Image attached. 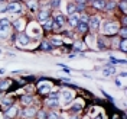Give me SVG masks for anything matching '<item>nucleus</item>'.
<instances>
[{"label":"nucleus","instance_id":"nucleus-1","mask_svg":"<svg viewBox=\"0 0 127 119\" xmlns=\"http://www.w3.org/2000/svg\"><path fill=\"white\" fill-rule=\"evenodd\" d=\"M103 32L105 35H114L119 32V25L113 22H104L103 23Z\"/></svg>","mask_w":127,"mask_h":119},{"label":"nucleus","instance_id":"nucleus-2","mask_svg":"<svg viewBox=\"0 0 127 119\" xmlns=\"http://www.w3.org/2000/svg\"><path fill=\"white\" fill-rule=\"evenodd\" d=\"M38 90H39L40 95H48V93L52 90V84H51L49 81H45V80H42L39 84H38Z\"/></svg>","mask_w":127,"mask_h":119},{"label":"nucleus","instance_id":"nucleus-3","mask_svg":"<svg viewBox=\"0 0 127 119\" xmlns=\"http://www.w3.org/2000/svg\"><path fill=\"white\" fill-rule=\"evenodd\" d=\"M33 33H36L35 36L36 38H39L40 35H42V31H40V28L38 26V25L35 23V22H32L29 26H28V33L26 35H33Z\"/></svg>","mask_w":127,"mask_h":119},{"label":"nucleus","instance_id":"nucleus-4","mask_svg":"<svg viewBox=\"0 0 127 119\" xmlns=\"http://www.w3.org/2000/svg\"><path fill=\"white\" fill-rule=\"evenodd\" d=\"M7 12L9 13H22V4L19 1H12L7 4Z\"/></svg>","mask_w":127,"mask_h":119},{"label":"nucleus","instance_id":"nucleus-5","mask_svg":"<svg viewBox=\"0 0 127 119\" xmlns=\"http://www.w3.org/2000/svg\"><path fill=\"white\" fill-rule=\"evenodd\" d=\"M59 97H61V100H62L65 105H68L72 99H74V92H72V90H64L62 93L59 95Z\"/></svg>","mask_w":127,"mask_h":119},{"label":"nucleus","instance_id":"nucleus-6","mask_svg":"<svg viewBox=\"0 0 127 119\" xmlns=\"http://www.w3.org/2000/svg\"><path fill=\"white\" fill-rule=\"evenodd\" d=\"M100 17L98 16H93V17H90L88 19V22H87V25H88V28L90 29H93V31H97L98 28H100Z\"/></svg>","mask_w":127,"mask_h":119},{"label":"nucleus","instance_id":"nucleus-7","mask_svg":"<svg viewBox=\"0 0 127 119\" xmlns=\"http://www.w3.org/2000/svg\"><path fill=\"white\" fill-rule=\"evenodd\" d=\"M31 42V38H29V35H26V33H22V35H17V39H16V44L19 45V47L22 48L25 45H28Z\"/></svg>","mask_w":127,"mask_h":119},{"label":"nucleus","instance_id":"nucleus-8","mask_svg":"<svg viewBox=\"0 0 127 119\" xmlns=\"http://www.w3.org/2000/svg\"><path fill=\"white\" fill-rule=\"evenodd\" d=\"M20 116H23V118H33V116H36V109L35 108H25L20 111Z\"/></svg>","mask_w":127,"mask_h":119},{"label":"nucleus","instance_id":"nucleus-9","mask_svg":"<svg viewBox=\"0 0 127 119\" xmlns=\"http://www.w3.org/2000/svg\"><path fill=\"white\" fill-rule=\"evenodd\" d=\"M65 22H66L65 16H64V15H59V13H58V15L55 16V19H54V26L61 29V28L64 26V23H65Z\"/></svg>","mask_w":127,"mask_h":119},{"label":"nucleus","instance_id":"nucleus-10","mask_svg":"<svg viewBox=\"0 0 127 119\" xmlns=\"http://www.w3.org/2000/svg\"><path fill=\"white\" fill-rule=\"evenodd\" d=\"M79 22V15L75 12V13H72V15H69V19H68V25L69 26H77Z\"/></svg>","mask_w":127,"mask_h":119},{"label":"nucleus","instance_id":"nucleus-11","mask_svg":"<svg viewBox=\"0 0 127 119\" xmlns=\"http://www.w3.org/2000/svg\"><path fill=\"white\" fill-rule=\"evenodd\" d=\"M33 100H35V97L31 96V95H25V96H22V99H20V102H22L23 106H29V105H32L33 103Z\"/></svg>","mask_w":127,"mask_h":119},{"label":"nucleus","instance_id":"nucleus-12","mask_svg":"<svg viewBox=\"0 0 127 119\" xmlns=\"http://www.w3.org/2000/svg\"><path fill=\"white\" fill-rule=\"evenodd\" d=\"M45 103L49 106V108H58L59 106V99H54V97H48Z\"/></svg>","mask_w":127,"mask_h":119},{"label":"nucleus","instance_id":"nucleus-13","mask_svg":"<svg viewBox=\"0 0 127 119\" xmlns=\"http://www.w3.org/2000/svg\"><path fill=\"white\" fill-rule=\"evenodd\" d=\"M42 28H43L45 31H51V29L54 28V20L48 17L46 20H43V22H42Z\"/></svg>","mask_w":127,"mask_h":119},{"label":"nucleus","instance_id":"nucleus-14","mask_svg":"<svg viewBox=\"0 0 127 119\" xmlns=\"http://www.w3.org/2000/svg\"><path fill=\"white\" fill-rule=\"evenodd\" d=\"M93 6L95 9L104 10V7H105V0H93Z\"/></svg>","mask_w":127,"mask_h":119},{"label":"nucleus","instance_id":"nucleus-15","mask_svg":"<svg viewBox=\"0 0 127 119\" xmlns=\"http://www.w3.org/2000/svg\"><path fill=\"white\" fill-rule=\"evenodd\" d=\"M16 115H17V108H15V106H10L6 111V116L7 118H15Z\"/></svg>","mask_w":127,"mask_h":119},{"label":"nucleus","instance_id":"nucleus-16","mask_svg":"<svg viewBox=\"0 0 127 119\" xmlns=\"http://www.w3.org/2000/svg\"><path fill=\"white\" fill-rule=\"evenodd\" d=\"M77 29H78V32H81V33H87L88 25L85 23V22H78V25H77Z\"/></svg>","mask_w":127,"mask_h":119},{"label":"nucleus","instance_id":"nucleus-17","mask_svg":"<svg viewBox=\"0 0 127 119\" xmlns=\"http://www.w3.org/2000/svg\"><path fill=\"white\" fill-rule=\"evenodd\" d=\"M48 17H49V12L48 10H40L39 15H38V20L39 22H43V20H46Z\"/></svg>","mask_w":127,"mask_h":119},{"label":"nucleus","instance_id":"nucleus-18","mask_svg":"<svg viewBox=\"0 0 127 119\" xmlns=\"http://www.w3.org/2000/svg\"><path fill=\"white\" fill-rule=\"evenodd\" d=\"M13 26H15L17 31H23L25 29V20L23 19H19V20H16L15 23H13Z\"/></svg>","mask_w":127,"mask_h":119},{"label":"nucleus","instance_id":"nucleus-19","mask_svg":"<svg viewBox=\"0 0 127 119\" xmlns=\"http://www.w3.org/2000/svg\"><path fill=\"white\" fill-rule=\"evenodd\" d=\"M82 106H84V102H82L81 99H78V100L74 103V106H72L71 109L72 111H79V109H82Z\"/></svg>","mask_w":127,"mask_h":119},{"label":"nucleus","instance_id":"nucleus-20","mask_svg":"<svg viewBox=\"0 0 127 119\" xmlns=\"http://www.w3.org/2000/svg\"><path fill=\"white\" fill-rule=\"evenodd\" d=\"M66 12H68V15L75 13V12H77V6H75L74 3H68V6H66Z\"/></svg>","mask_w":127,"mask_h":119},{"label":"nucleus","instance_id":"nucleus-21","mask_svg":"<svg viewBox=\"0 0 127 119\" xmlns=\"http://www.w3.org/2000/svg\"><path fill=\"white\" fill-rule=\"evenodd\" d=\"M114 73H116V68H114V67H110V68H104V70H103V74L105 76V77H108V76L114 74Z\"/></svg>","mask_w":127,"mask_h":119},{"label":"nucleus","instance_id":"nucleus-22","mask_svg":"<svg viewBox=\"0 0 127 119\" xmlns=\"http://www.w3.org/2000/svg\"><path fill=\"white\" fill-rule=\"evenodd\" d=\"M42 49H43V51H51V49H52V44L48 42V41L42 42Z\"/></svg>","mask_w":127,"mask_h":119},{"label":"nucleus","instance_id":"nucleus-23","mask_svg":"<svg viewBox=\"0 0 127 119\" xmlns=\"http://www.w3.org/2000/svg\"><path fill=\"white\" fill-rule=\"evenodd\" d=\"M9 86H10V80H4V81L0 83V90H6Z\"/></svg>","mask_w":127,"mask_h":119},{"label":"nucleus","instance_id":"nucleus-24","mask_svg":"<svg viewBox=\"0 0 127 119\" xmlns=\"http://www.w3.org/2000/svg\"><path fill=\"white\" fill-rule=\"evenodd\" d=\"M51 44H52V45H55V47L62 45V39H61V38H54V39L51 41Z\"/></svg>","mask_w":127,"mask_h":119},{"label":"nucleus","instance_id":"nucleus-25","mask_svg":"<svg viewBox=\"0 0 127 119\" xmlns=\"http://www.w3.org/2000/svg\"><path fill=\"white\" fill-rule=\"evenodd\" d=\"M59 6H61V0H52V1H51V7L58 9Z\"/></svg>","mask_w":127,"mask_h":119},{"label":"nucleus","instance_id":"nucleus-26","mask_svg":"<svg viewBox=\"0 0 127 119\" xmlns=\"http://www.w3.org/2000/svg\"><path fill=\"white\" fill-rule=\"evenodd\" d=\"M0 13H7V4L6 3H0Z\"/></svg>","mask_w":127,"mask_h":119},{"label":"nucleus","instance_id":"nucleus-27","mask_svg":"<svg viewBox=\"0 0 127 119\" xmlns=\"http://www.w3.org/2000/svg\"><path fill=\"white\" fill-rule=\"evenodd\" d=\"M116 7V3H114V1H110V3H108V4H105V10H113V9Z\"/></svg>","mask_w":127,"mask_h":119},{"label":"nucleus","instance_id":"nucleus-28","mask_svg":"<svg viewBox=\"0 0 127 119\" xmlns=\"http://www.w3.org/2000/svg\"><path fill=\"white\" fill-rule=\"evenodd\" d=\"M119 6H120V9H121V12H123V13H126V0H121Z\"/></svg>","mask_w":127,"mask_h":119},{"label":"nucleus","instance_id":"nucleus-29","mask_svg":"<svg viewBox=\"0 0 127 119\" xmlns=\"http://www.w3.org/2000/svg\"><path fill=\"white\" fill-rule=\"evenodd\" d=\"M36 115H38V119H45V118H46V113H45L43 111L36 112Z\"/></svg>","mask_w":127,"mask_h":119},{"label":"nucleus","instance_id":"nucleus-30","mask_svg":"<svg viewBox=\"0 0 127 119\" xmlns=\"http://www.w3.org/2000/svg\"><path fill=\"white\" fill-rule=\"evenodd\" d=\"M1 105H4L6 108H10L12 105H13V100H10V99H6V100H3V103Z\"/></svg>","mask_w":127,"mask_h":119},{"label":"nucleus","instance_id":"nucleus-31","mask_svg":"<svg viewBox=\"0 0 127 119\" xmlns=\"http://www.w3.org/2000/svg\"><path fill=\"white\" fill-rule=\"evenodd\" d=\"M58 116H59V115H58L56 112H51V113L48 115V119H58Z\"/></svg>","mask_w":127,"mask_h":119},{"label":"nucleus","instance_id":"nucleus-32","mask_svg":"<svg viewBox=\"0 0 127 119\" xmlns=\"http://www.w3.org/2000/svg\"><path fill=\"white\" fill-rule=\"evenodd\" d=\"M123 52H126V38H123V41H121V48H120Z\"/></svg>","mask_w":127,"mask_h":119},{"label":"nucleus","instance_id":"nucleus-33","mask_svg":"<svg viewBox=\"0 0 127 119\" xmlns=\"http://www.w3.org/2000/svg\"><path fill=\"white\" fill-rule=\"evenodd\" d=\"M98 47H100V49H104V48H105V47H104V42L101 39L98 41Z\"/></svg>","mask_w":127,"mask_h":119},{"label":"nucleus","instance_id":"nucleus-34","mask_svg":"<svg viewBox=\"0 0 127 119\" xmlns=\"http://www.w3.org/2000/svg\"><path fill=\"white\" fill-rule=\"evenodd\" d=\"M121 36H123V38H126V28H123V29H121Z\"/></svg>","mask_w":127,"mask_h":119},{"label":"nucleus","instance_id":"nucleus-35","mask_svg":"<svg viewBox=\"0 0 127 119\" xmlns=\"http://www.w3.org/2000/svg\"><path fill=\"white\" fill-rule=\"evenodd\" d=\"M116 86H117V87L121 86V81H120V80H116Z\"/></svg>","mask_w":127,"mask_h":119},{"label":"nucleus","instance_id":"nucleus-36","mask_svg":"<svg viewBox=\"0 0 127 119\" xmlns=\"http://www.w3.org/2000/svg\"><path fill=\"white\" fill-rule=\"evenodd\" d=\"M58 119H66V116H65V115H59V116H58Z\"/></svg>","mask_w":127,"mask_h":119},{"label":"nucleus","instance_id":"nucleus-37","mask_svg":"<svg viewBox=\"0 0 127 119\" xmlns=\"http://www.w3.org/2000/svg\"><path fill=\"white\" fill-rule=\"evenodd\" d=\"M4 73H6V70H4V68H0V76H1V74H4Z\"/></svg>","mask_w":127,"mask_h":119},{"label":"nucleus","instance_id":"nucleus-38","mask_svg":"<svg viewBox=\"0 0 127 119\" xmlns=\"http://www.w3.org/2000/svg\"><path fill=\"white\" fill-rule=\"evenodd\" d=\"M77 1H78V3H84V1H85V0H77Z\"/></svg>","mask_w":127,"mask_h":119},{"label":"nucleus","instance_id":"nucleus-39","mask_svg":"<svg viewBox=\"0 0 127 119\" xmlns=\"http://www.w3.org/2000/svg\"><path fill=\"white\" fill-rule=\"evenodd\" d=\"M69 119H78V118H77V116H72V118H69Z\"/></svg>","mask_w":127,"mask_h":119},{"label":"nucleus","instance_id":"nucleus-40","mask_svg":"<svg viewBox=\"0 0 127 119\" xmlns=\"http://www.w3.org/2000/svg\"><path fill=\"white\" fill-rule=\"evenodd\" d=\"M0 1H3V0H0Z\"/></svg>","mask_w":127,"mask_h":119}]
</instances>
